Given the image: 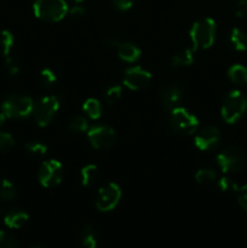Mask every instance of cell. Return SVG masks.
I'll use <instances>...</instances> for the list:
<instances>
[{
  "label": "cell",
  "mask_w": 247,
  "mask_h": 248,
  "mask_svg": "<svg viewBox=\"0 0 247 248\" xmlns=\"http://www.w3.org/2000/svg\"><path fill=\"white\" fill-rule=\"evenodd\" d=\"M16 195V186L7 179H0V200H12Z\"/></svg>",
  "instance_id": "24"
},
{
  "label": "cell",
  "mask_w": 247,
  "mask_h": 248,
  "mask_svg": "<svg viewBox=\"0 0 247 248\" xmlns=\"http://www.w3.org/2000/svg\"><path fill=\"white\" fill-rule=\"evenodd\" d=\"M57 81V77H56V73L53 72L50 68H45L40 72L39 74V84L43 87H51L53 86V84Z\"/></svg>",
  "instance_id": "26"
},
{
  "label": "cell",
  "mask_w": 247,
  "mask_h": 248,
  "mask_svg": "<svg viewBox=\"0 0 247 248\" xmlns=\"http://www.w3.org/2000/svg\"><path fill=\"white\" fill-rule=\"evenodd\" d=\"M230 81L236 85H247V68L242 64H234L228 69Z\"/></svg>",
  "instance_id": "18"
},
{
  "label": "cell",
  "mask_w": 247,
  "mask_h": 248,
  "mask_svg": "<svg viewBox=\"0 0 247 248\" xmlns=\"http://www.w3.org/2000/svg\"><path fill=\"white\" fill-rule=\"evenodd\" d=\"M237 201H239V205L245 211H247V184L237 190Z\"/></svg>",
  "instance_id": "34"
},
{
  "label": "cell",
  "mask_w": 247,
  "mask_h": 248,
  "mask_svg": "<svg viewBox=\"0 0 247 248\" xmlns=\"http://www.w3.org/2000/svg\"><path fill=\"white\" fill-rule=\"evenodd\" d=\"M217 26L216 22L210 17H203L198 19L191 26L190 40L193 44V50H207L213 45L216 39Z\"/></svg>",
  "instance_id": "1"
},
{
  "label": "cell",
  "mask_w": 247,
  "mask_h": 248,
  "mask_svg": "<svg viewBox=\"0 0 247 248\" xmlns=\"http://www.w3.org/2000/svg\"><path fill=\"white\" fill-rule=\"evenodd\" d=\"M121 93H123V87L120 85H110L109 87H107L106 93H104L106 94V102L108 104H110V106H113V104H115L120 99Z\"/></svg>",
  "instance_id": "27"
},
{
  "label": "cell",
  "mask_w": 247,
  "mask_h": 248,
  "mask_svg": "<svg viewBox=\"0 0 247 248\" xmlns=\"http://www.w3.org/2000/svg\"><path fill=\"white\" fill-rule=\"evenodd\" d=\"M29 219V216L24 212L23 210H18V208H14L10 210L9 212L5 215L4 223L7 228L10 229H19V228L24 227Z\"/></svg>",
  "instance_id": "15"
},
{
  "label": "cell",
  "mask_w": 247,
  "mask_h": 248,
  "mask_svg": "<svg viewBox=\"0 0 247 248\" xmlns=\"http://www.w3.org/2000/svg\"><path fill=\"white\" fill-rule=\"evenodd\" d=\"M60 97L58 96H45L38 101V103L34 104L33 116L35 123L40 127H46L50 125L51 121L57 114L60 109Z\"/></svg>",
  "instance_id": "6"
},
{
  "label": "cell",
  "mask_w": 247,
  "mask_h": 248,
  "mask_svg": "<svg viewBox=\"0 0 247 248\" xmlns=\"http://www.w3.org/2000/svg\"><path fill=\"white\" fill-rule=\"evenodd\" d=\"M26 150L28 154L31 155H36V156H41V155H45L47 152V147H46L44 143L41 142H29L26 144Z\"/></svg>",
  "instance_id": "29"
},
{
  "label": "cell",
  "mask_w": 247,
  "mask_h": 248,
  "mask_svg": "<svg viewBox=\"0 0 247 248\" xmlns=\"http://www.w3.org/2000/svg\"><path fill=\"white\" fill-rule=\"evenodd\" d=\"M68 12H69L70 17L74 19H80L86 15V10H85L81 5H77V4L75 5V6H73Z\"/></svg>",
  "instance_id": "35"
},
{
  "label": "cell",
  "mask_w": 247,
  "mask_h": 248,
  "mask_svg": "<svg viewBox=\"0 0 247 248\" xmlns=\"http://www.w3.org/2000/svg\"><path fill=\"white\" fill-rule=\"evenodd\" d=\"M99 177V170L96 165H86L80 171V181L84 186H90L97 182Z\"/></svg>",
  "instance_id": "17"
},
{
  "label": "cell",
  "mask_w": 247,
  "mask_h": 248,
  "mask_svg": "<svg viewBox=\"0 0 247 248\" xmlns=\"http://www.w3.org/2000/svg\"><path fill=\"white\" fill-rule=\"evenodd\" d=\"M121 199V189L116 183H108L99 189L96 198V207L99 212H109L118 206Z\"/></svg>",
  "instance_id": "10"
},
{
  "label": "cell",
  "mask_w": 247,
  "mask_h": 248,
  "mask_svg": "<svg viewBox=\"0 0 247 248\" xmlns=\"http://www.w3.org/2000/svg\"><path fill=\"white\" fill-rule=\"evenodd\" d=\"M31 248H45V247H43V246H33V247H31Z\"/></svg>",
  "instance_id": "40"
},
{
  "label": "cell",
  "mask_w": 247,
  "mask_h": 248,
  "mask_svg": "<svg viewBox=\"0 0 247 248\" xmlns=\"http://www.w3.org/2000/svg\"><path fill=\"white\" fill-rule=\"evenodd\" d=\"M6 116H5V114L2 113V111H0V126H2L4 125V123H5V120H6Z\"/></svg>",
  "instance_id": "38"
},
{
  "label": "cell",
  "mask_w": 247,
  "mask_h": 248,
  "mask_svg": "<svg viewBox=\"0 0 247 248\" xmlns=\"http://www.w3.org/2000/svg\"><path fill=\"white\" fill-rule=\"evenodd\" d=\"M194 50L191 48H183L178 51L176 55L172 57V65L176 68L178 67H189L194 63Z\"/></svg>",
  "instance_id": "20"
},
{
  "label": "cell",
  "mask_w": 247,
  "mask_h": 248,
  "mask_svg": "<svg viewBox=\"0 0 247 248\" xmlns=\"http://www.w3.org/2000/svg\"><path fill=\"white\" fill-rule=\"evenodd\" d=\"M17 240L11 232L0 230V248H17Z\"/></svg>",
  "instance_id": "28"
},
{
  "label": "cell",
  "mask_w": 247,
  "mask_h": 248,
  "mask_svg": "<svg viewBox=\"0 0 247 248\" xmlns=\"http://www.w3.org/2000/svg\"><path fill=\"white\" fill-rule=\"evenodd\" d=\"M33 11L41 21L55 23L62 21L69 10L65 0H35Z\"/></svg>",
  "instance_id": "2"
},
{
  "label": "cell",
  "mask_w": 247,
  "mask_h": 248,
  "mask_svg": "<svg viewBox=\"0 0 247 248\" xmlns=\"http://www.w3.org/2000/svg\"><path fill=\"white\" fill-rule=\"evenodd\" d=\"M220 140H222V133H220L219 128L216 126H205L198 131L194 142H195L198 149L207 152V150L217 148Z\"/></svg>",
  "instance_id": "13"
},
{
  "label": "cell",
  "mask_w": 247,
  "mask_h": 248,
  "mask_svg": "<svg viewBox=\"0 0 247 248\" xmlns=\"http://www.w3.org/2000/svg\"><path fill=\"white\" fill-rule=\"evenodd\" d=\"M15 147L14 136L7 132H0V152H10Z\"/></svg>",
  "instance_id": "31"
},
{
  "label": "cell",
  "mask_w": 247,
  "mask_h": 248,
  "mask_svg": "<svg viewBox=\"0 0 247 248\" xmlns=\"http://www.w3.org/2000/svg\"><path fill=\"white\" fill-rule=\"evenodd\" d=\"M135 1L133 0H111V5L119 12H126L132 9Z\"/></svg>",
  "instance_id": "32"
},
{
  "label": "cell",
  "mask_w": 247,
  "mask_h": 248,
  "mask_svg": "<svg viewBox=\"0 0 247 248\" xmlns=\"http://www.w3.org/2000/svg\"><path fill=\"white\" fill-rule=\"evenodd\" d=\"M87 140L94 149L106 150L114 145L116 140V133L111 126L99 124L87 130Z\"/></svg>",
  "instance_id": "8"
},
{
  "label": "cell",
  "mask_w": 247,
  "mask_h": 248,
  "mask_svg": "<svg viewBox=\"0 0 247 248\" xmlns=\"http://www.w3.org/2000/svg\"><path fill=\"white\" fill-rule=\"evenodd\" d=\"M103 44L106 47L108 48H118L119 46V41L115 40V39H111V38H108V39H104L103 40Z\"/></svg>",
  "instance_id": "37"
},
{
  "label": "cell",
  "mask_w": 247,
  "mask_h": 248,
  "mask_svg": "<svg viewBox=\"0 0 247 248\" xmlns=\"http://www.w3.org/2000/svg\"><path fill=\"white\" fill-rule=\"evenodd\" d=\"M69 1L73 2V4L77 5V4H80V2H82V1H84V0H69Z\"/></svg>",
  "instance_id": "39"
},
{
  "label": "cell",
  "mask_w": 247,
  "mask_h": 248,
  "mask_svg": "<svg viewBox=\"0 0 247 248\" xmlns=\"http://www.w3.org/2000/svg\"><path fill=\"white\" fill-rule=\"evenodd\" d=\"M80 244L82 248H97L98 236L97 232L92 225H85L80 232Z\"/></svg>",
  "instance_id": "16"
},
{
  "label": "cell",
  "mask_w": 247,
  "mask_h": 248,
  "mask_svg": "<svg viewBox=\"0 0 247 248\" xmlns=\"http://www.w3.org/2000/svg\"><path fill=\"white\" fill-rule=\"evenodd\" d=\"M64 169L57 160H47L40 165L38 171L39 182L45 188H52L58 186L63 181Z\"/></svg>",
  "instance_id": "9"
},
{
  "label": "cell",
  "mask_w": 247,
  "mask_h": 248,
  "mask_svg": "<svg viewBox=\"0 0 247 248\" xmlns=\"http://www.w3.org/2000/svg\"><path fill=\"white\" fill-rule=\"evenodd\" d=\"M217 179V172L213 169H201L195 173V181L199 184H210Z\"/></svg>",
  "instance_id": "25"
},
{
  "label": "cell",
  "mask_w": 247,
  "mask_h": 248,
  "mask_svg": "<svg viewBox=\"0 0 247 248\" xmlns=\"http://www.w3.org/2000/svg\"><path fill=\"white\" fill-rule=\"evenodd\" d=\"M217 186L223 193H237V190H239L236 183L232 178H229V177H223V178H220L218 181Z\"/></svg>",
  "instance_id": "30"
},
{
  "label": "cell",
  "mask_w": 247,
  "mask_h": 248,
  "mask_svg": "<svg viewBox=\"0 0 247 248\" xmlns=\"http://www.w3.org/2000/svg\"><path fill=\"white\" fill-rule=\"evenodd\" d=\"M34 102L31 97L10 94L1 104V111L7 119H23L33 113Z\"/></svg>",
  "instance_id": "4"
},
{
  "label": "cell",
  "mask_w": 247,
  "mask_h": 248,
  "mask_svg": "<svg viewBox=\"0 0 247 248\" xmlns=\"http://www.w3.org/2000/svg\"><path fill=\"white\" fill-rule=\"evenodd\" d=\"M6 60H5V65H6V69L7 72L10 73L11 75H17L19 73V70H21V67H19V63L17 62L15 58L10 57V56H7V57H5Z\"/></svg>",
  "instance_id": "33"
},
{
  "label": "cell",
  "mask_w": 247,
  "mask_h": 248,
  "mask_svg": "<svg viewBox=\"0 0 247 248\" xmlns=\"http://www.w3.org/2000/svg\"><path fill=\"white\" fill-rule=\"evenodd\" d=\"M82 110L92 120H97L102 115V106L98 99L96 98L86 99L84 102V106H82Z\"/></svg>",
  "instance_id": "21"
},
{
  "label": "cell",
  "mask_w": 247,
  "mask_h": 248,
  "mask_svg": "<svg viewBox=\"0 0 247 248\" xmlns=\"http://www.w3.org/2000/svg\"><path fill=\"white\" fill-rule=\"evenodd\" d=\"M229 43L232 47L236 51H245L247 48V35L241 29H232L229 35Z\"/></svg>",
  "instance_id": "19"
},
{
  "label": "cell",
  "mask_w": 247,
  "mask_h": 248,
  "mask_svg": "<svg viewBox=\"0 0 247 248\" xmlns=\"http://www.w3.org/2000/svg\"><path fill=\"white\" fill-rule=\"evenodd\" d=\"M123 81L127 89L132 90V91H139V90L148 87V85L152 81V74L139 65H133L125 70Z\"/></svg>",
  "instance_id": "12"
},
{
  "label": "cell",
  "mask_w": 247,
  "mask_h": 248,
  "mask_svg": "<svg viewBox=\"0 0 247 248\" xmlns=\"http://www.w3.org/2000/svg\"><path fill=\"white\" fill-rule=\"evenodd\" d=\"M235 15L239 18H244L247 16V0H240L235 9Z\"/></svg>",
  "instance_id": "36"
},
{
  "label": "cell",
  "mask_w": 247,
  "mask_h": 248,
  "mask_svg": "<svg viewBox=\"0 0 247 248\" xmlns=\"http://www.w3.org/2000/svg\"><path fill=\"white\" fill-rule=\"evenodd\" d=\"M246 153L236 145H229L217 155V164L224 173H232L242 170L246 165Z\"/></svg>",
  "instance_id": "5"
},
{
  "label": "cell",
  "mask_w": 247,
  "mask_h": 248,
  "mask_svg": "<svg viewBox=\"0 0 247 248\" xmlns=\"http://www.w3.org/2000/svg\"><path fill=\"white\" fill-rule=\"evenodd\" d=\"M183 97V89L176 82H165L157 90V101L166 110L171 111L179 107Z\"/></svg>",
  "instance_id": "11"
},
{
  "label": "cell",
  "mask_w": 247,
  "mask_h": 248,
  "mask_svg": "<svg viewBox=\"0 0 247 248\" xmlns=\"http://www.w3.org/2000/svg\"><path fill=\"white\" fill-rule=\"evenodd\" d=\"M247 109V98L239 90H232L223 99L222 114L223 120L227 124H235L242 118Z\"/></svg>",
  "instance_id": "3"
},
{
  "label": "cell",
  "mask_w": 247,
  "mask_h": 248,
  "mask_svg": "<svg viewBox=\"0 0 247 248\" xmlns=\"http://www.w3.org/2000/svg\"><path fill=\"white\" fill-rule=\"evenodd\" d=\"M68 128L73 133H84L87 132V130H89V125H87V120L85 119V116L77 115L73 116L68 121Z\"/></svg>",
  "instance_id": "23"
},
{
  "label": "cell",
  "mask_w": 247,
  "mask_h": 248,
  "mask_svg": "<svg viewBox=\"0 0 247 248\" xmlns=\"http://www.w3.org/2000/svg\"><path fill=\"white\" fill-rule=\"evenodd\" d=\"M15 39L11 31H0V56L7 57L10 56V52L14 46Z\"/></svg>",
  "instance_id": "22"
},
{
  "label": "cell",
  "mask_w": 247,
  "mask_h": 248,
  "mask_svg": "<svg viewBox=\"0 0 247 248\" xmlns=\"http://www.w3.org/2000/svg\"><path fill=\"white\" fill-rule=\"evenodd\" d=\"M170 125L174 132L179 135H193L199 127V120L194 114L183 107H177L171 110Z\"/></svg>",
  "instance_id": "7"
},
{
  "label": "cell",
  "mask_w": 247,
  "mask_h": 248,
  "mask_svg": "<svg viewBox=\"0 0 247 248\" xmlns=\"http://www.w3.org/2000/svg\"><path fill=\"white\" fill-rule=\"evenodd\" d=\"M116 50H118L119 58L126 63H135L142 55L140 48L133 43H130V41L120 43Z\"/></svg>",
  "instance_id": "14"
}]
</instances>
